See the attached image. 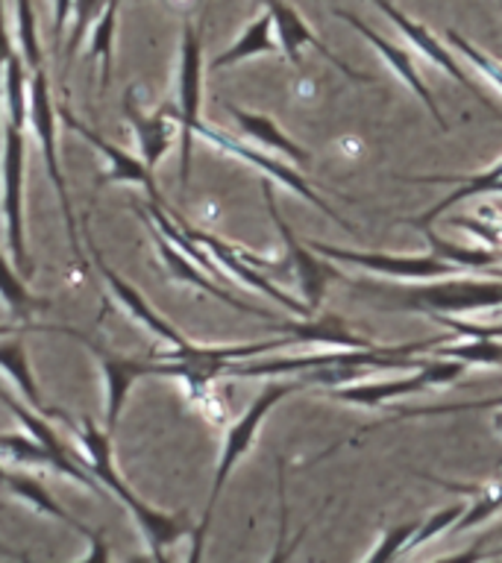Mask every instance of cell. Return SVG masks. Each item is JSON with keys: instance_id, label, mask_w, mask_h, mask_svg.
Instances as JSON below:
<instances>
[{"instance_id": "6da1fadb", "label": "cell", "mask_w": 502, "mask_h": 563, "mask_svg": "<svg viewBox=\"0 0 502 563\" xmlns=\"http://www.w3.org/2000/svg\"><path fill=\"white\" fill-rule=\"evenodd\" d=\"M51 417L62 420V426L74 434L79 461H83L88 473L95 475L100 490L114 493L121 499L123 508L130 510L132 522L139 526L141 537L148 543L150 558L165 561V549L179 543L185 534H192V519H188V514H165V510L153 508V505H148V501L139 499L130 490V484L123 482L112 461V434L109 431L95 426L91 420H74L65 411H51Z\"/></svg>"}, {"instance_id": "7a4b0ae2", "label": "cell", "mask_w": 502, "mask_h": 563, "mask_svg": "<svg viewBox=\"0 0 502 563\" xmlns=\"http://www.w3.org/2000/svg\"><path fill=\"white\" fill-rule=\"evenodd\" d=\"M350 282V279H347ZM352 290L364 297H376L382 308L391 311H414V314H476L502 306V276H449V282L432 285H391V282H350Z\"/></svg>"}, {"instance_id": "3957f363", "label": "cell", "mask_w": 502, "mask_h": 563, "mask_svg": "<svg viewBox=\"0 0 502 563\" xmlns=\"http://www.w3.org/2000/svg\"><path fill=\"white\" fill-rule=\"evenodd\" d=\"M299 387H306L303 378H294V382H271V385H264L262 394L253 399V405H250V408H247V411L227 429V438H223V446H220L218 466H215V478H211L209 501H206V508H203L200 522H197V528H194L192 561H200L203 545H206V534H209L211 517H215L220 493H223V487H227L232 470H236L238 461L250 452V446L255 443V434H259V429H262V422L268 420V413H271L273 408L285 399V396L299 390Z\"/></svg>"}, {"instance_id": "277c9868", "label": "cell", "mask_w": 502, "mask_h": 563, "mask_svg": "<svg viewBox=\"0 0 502 563\" xmlns=\"http://www.w3.org/2000/svg\"><path fill=\"white\" fill-rule=\"evenodd\" d=\"M467 364L456 358H440L435 355L426 361L423 367L408 369L405 376H391V378H370V382H350V385H335L326 387L324 396L335 399V402L356 405V408H379V405L394 402L403 396L426 394L432 387H447L456 378L465 376Z\"/></svg>"}, {"instance_id": "5b68a950", "label": "cell", "mask_w": 502, "mask_h": 563, "mask_svg": "<svg viewBox=\"0 0 502 563\" xmlns=\"http://www.w3.org/2000/svg\"><path fill=\"white\" fill-rule=\"evenodd\" d=\"M24 179H26V139L24 130L15 123H3V153H0V211H3V232H7L9 258L24 271L33 273L26 255L24 235Z\"/></svg>"}, {"instance_id": "8992f818", "label": "cell", "mask_w": 502, "mask_h": 563, "mask_svg": "<svg viewBox=\"0 0 502 563\" xmlns=\"http://www.w3.org/2000/svg\"><path fill=\"white\" fill-rule=\"evenodd\" d=\"M203 103V33L200 26L185 21L179 35V74H176V123H179V183L192 176L194 130L200 123Z\"/></svg>"}, {"instance_id": "52a82bcc", "label": "cell", "mask_w": 502, "mask_h": 563, "mask_svg": "<svg viewBox=\"0 0 502 563\" xmlns=\"http://www.w3.org/2000/svg\"><path fill=\"white\" fill-rule=\"evenodd\" d=\"M308 246L317 255H324L329 262L350 264L359 271L376 273L385 279H408V282H429V279H449L458 276L461 267L440 255H396V253H376V250H350V246L324 244V241H308Z\"/></svg>"}, {"instance_id": "ba28073f", "label": "cell", "mask_w": 502, "mask_h": 563, "mask_svg": "<svg viewBox=\"0 0 502 563\" xmlns=\"http://www.w3.org/2000/svg\"><path fill=\"white\" fill-rule=\"evenodd\" d=\"M194 139H203L206 144H211V147L223 150L227 156H236L238 162H244V165L255 167L259 174L268 176V179H273V183L285 185V188H291V191H297L299 197L306 202H312V206H317V209L324 211L326 218L332 220V223H338L341 229H347V232H356V227L352 223H347V220L338 214V211L329 206V202L320 197V194L308 185V179L299 170H294L291 165H285L282 158H273L268 156V150H259V147H250V144H244V141L232 139L229 132L218 130V126H209V123H197V130H194Z\"/></svg>"}, {"instance_id": "9c48e42d", "label": "cell", "mask_w": 502, "mask_h": 563, "mask_svg": "<svg viewBox=\"0 0 502 563\" xmlns=\"http://www.w3.org/2000/svg\"><path fill=\"white\" fill-rule=\"evenodd\" d=\"M56 106H53L51 97V82H47V74L42 70H33L30 74V126L35 132V141L42 147L44 165H47V176H51L53 188H56V197H59L62 214H65V227H68L70 246H74V255L83 258V250H79L77 238V220H74V206H70L68 197V183H65V174H62L59 165V144H56Z\"/></svg>"}, {"instance_id": "30bf717a", "label": "cell", "mask_w": 502, "mask_h": 563, "mask_svg": "<svg viewBox=\"0 0 502 563\" xmlns=\"http://www.w3.org/2000/svg\"><path fill=\"white\" fill-rule=\"evenodd\" d=\"M262 197L268 211H271L273 227L280 229L282 244H285V255H288L285 262H288V267L294 271V276H297V285L299 290H303V302L312 308V314H317V308L324 302L326 285H329V279H335V276H341V273H335L332 267L324 262V255H317L312 246L299 244L297 235H294V229L288 227V220L282 218L280 206H276V194H273V179H268V176H264L262 183Z\"/></svg>"}, {"instance_id": "8fae6325", "label": "cell", "mask_w": 502, "mask_h": 563, "mask_svg": "<svg viewBox=\"0 0 502 563\" xmlns=\"http://www.w3.org/2000/svg\"><path fill=\"white\" fill-rule=\"evenodd\" d=\"M62 334H70V338H77L83 346L95 352L97 361H100V369H103V429L112 434L118 420H121L123 402H127V394H130V387L144 376H156V361L153 358H132V355H114V352L103 350L100 343H95L86 334H79L77 329H56Z\"/></svg>"}, {"instance_id": "7c38bea8", "label": "cell", "mask_w": 502, "mask_h": 563, "mask_svg": "<svg viewBox=\"0 0 502 563\" xmlns=\"http://www.w3.org/2000/svg\"><path fill=\"white\" fill-rule=\"evenodd\" d=\"M370 3H373V7H376L379 12H382V15H385L388 21H391V24H394L396 30H400V33H403L405 42L412 44L414 51L421 53L423 59L432 62L435 68L444 70V74H447L449 79H456L458 86L467 88V91H470V95H473V97H479V103H482L484 109H488V112L496 114V106H493L491 100H488V97H484L482 91H479V86H476L473 79L467 77V70L461 68V62L456 59V51H452L449 44L440 42L438 35H432L429 30H426V26L421 24V21H414V18L405 15L403 9L396 7L394 0H370Z\"/></svg>"}, {"instance_id": "4fadbf2b", "label": "cell", "mask_w": 502, "mask_h": 563, "mask_svg": "<svg viewBox=\"0 0 502 563\" xmlns=\"http://www.w3.org/2000/svg\"><path fill=\"white\" fill-rule=\"evenodd\" d=\"M144 223H148L150 235H153V246H156L159 258H162V264H165L167 276L174 282H183V285H192V288L203 290V294H209L211 299H220V302H227L229 308H236V311H241V314H250V317H262V320H268V323H273L276 317L268 311V308H259V306H250V302H244V299L232 297L227 288H223V282H218L211 273H206L200 267V264L194 262L192 255H185L179 246L171 241L167 235H162L153 223H150L148 218H141Z\"/></svg>"}, {"instance_id": "5bb4252c", "label": "cell", "mask_w": 502, "mask_h": 563, "mask_svg": "<svg viewBox=\"0 0 502 563\" xmlns=\"http://www.w3.org/2000/svg\"><path fill=\"white\" fill-rule=\"evenodd\" d=\"M262 7L264 12L273 18V26H276V35H280V47L291 65L303 68V56H299V51H303V47H315V51L329 62V65H335V68L341 70L343 77H350L352 82H373V77H364V74H359V70H352L347 62L338 59V56H335V53L329 51L320 38H317L315 30L306 24V18L299 15L288 0H262Z\"/></svg>"}, {"instance_id": "9a60e30c", "label": "cell", "mask_w": 502, "mask_h": 563, "mask_svg": "<svg viewBox=\"0 0 502 563\" xmlns=\"http://www.w3.org/2000/svg\"><path fill=\"white\" fill-rule=\"evenodd\" d=\"M332 15L341 18V21H347V24H350L352 30H356V33H359L361 38H364V42H368L370 47H373V51L382 56V59H385V65L394 70L396 77H400V82H403V86L408 88V91H412V95L417 97L423 106H426V112L432 114V121L438 123L440 130H447V121H444V114H440V109H438V103H435V97H432L429 86L423 82L421 70H417V65H414V59H412V53L405 51V47H400V44L391 42V38H385V35H379L376 30L368 24V21H361L359 15H352V12H347V9H332Z\"/></svg>"}, {"instance_id": "2e32d148", "label": "cell", "mask_w": 502, "mask_h": 563, "mask_svg": "<svg viewBox=\"0 0 502 563\" xmlns=\"http://www.w3.org/2000/svg\"><path fill=\"white\" fill-rule=\"evenodd\" d=\"M62 118H65V123H68L70 130L77 132V135H83V139L91 144V147L100 153V156L106 158V174L100 183L109 185V183H132V185H139V188H144V191L153 197V202H162L165 206V200L159 197L156 191V179H153V170H150L148 165H144V158L139 156H132V153H127L123 147H114L112 141L103 139L100 132L91 130L88 123H83L77 118V114H70V112H59Z\"/></svg>"}, {"instance_id": "e0dca14e", "label": "cell", "mask_w": 502, "mask_h": 563, "mask_svg": "<svg viewBox=\"0 0 502 563\" xmlns=\"http://www.w3.org/2000/svg\"><path fill=\"white\" fill-rule=\"evenodd\" d=\"M91 262H95V267L100 271V276H103L106 288H109V294L114 297V302H118V306H121L123 311H127V314L141 325V329H148L153 338H159V341L167 343V346H183V343H188V338H185L174 323H167L165 317L159 314L156 308L150 306L148 299L141 297L130 282L123 279L121 273H114L112 267L103 262V255L97 253V250H91Z\"/></svg>"}, {"instance_id": "ac0fdd59", "label": "cell", "mask_w": 502, "mask_h": 563, "mask_svg": "<svg viewBox=\"0 0 502 563\" xmlns=\"http://www.w3.org/2000/svg\"><path fill=\"white\" fill-rule=\"evenodd\" d=\"M123 114L130 121L135 141H139L141 158L150 170H156V165L165 158V153L174 147V135L179 132L176 123V106H159L156 112H144L141 103H135V91H127L123 100Z\"/></svg>"}, {"instance_id": "d6986e66", "label": "cell", "mask_w": 502, "mask_h": 563, "mask_svg": "<svg viewBox=\"0 0 502 563\" xmlns=\"http://www.w3.org/2000/svg\"><path fill=\"white\" fill-rule=\"evenodd\" d=\"M396 179H403V183H414V185H456L452 191L438 200L435 206L417 214V218H408L403 220L405 227H417V229H426L432 227L435 220L449 211L456 202H465L470 197H482V194H496V185L502 183V158L500 162H493L491 167H484L482 174H470V176H396Z\"/></svg>"}, {"instance_id": "ffe728a7", "label": "cell", "mask_w": 502, "mask_h": 563, "mask_svg": "<svg viewBox=\"0 0 502 563\" xmlns=\"http://www.w3.org/2000/svg\"><path fill=\"white\" fill-rule=\"evenodd\" d=\"M0 455L7 457L9 464L24 466V470H53V473L68 475L70 482L83 484L88 490H100V484L95 482V475L88 473L86 466L79 464V461H68V457H59L56 452H51L30 431L26 434H18V431L0 434Z\"/></svg>"}, {"instance_id": "44dd1931", "label": "cell", "mask_w": 502, "mask_h": 563, "mask_svg": "<svg viewBox=\"0 0 502 563\" xmlns=\"http://www.w3.org/2000/svg\"><path fill=\"white\" fill-rule=\"evenodd\" d=\"M227 112L236 118L238 130L244 132L255 147L280 153L282 158H288L291 165H308V162H312V153H308L306 147H299L297 141H291L288 135L276 126V121H273L271 114L250 112V109H241V106L236 103H227Z\"/></svg>"}, {"instance_id": "7402d4cb", "label": "cell", "mask_w": 502, "mask_h": 563, "mask_svg": "<svg viewBox=\"0 0 502 563\" xmlns=\"http://www.w3.org/2000/svg\"><path fill=\"white\" fill-rule=\"evenodd\" d=\"M423 478H429V482L440 484V487H447V490L465 493L467 505L465 514L458 517V522L452 526L456 534H465L470 528L482 526L484 519H491L493 514H500L502 510V478L500 482H488V484H456V482H444V478H432V475L421 473Z\"/></svg>"}, {"instance_id": "603a6c76", "label": "cell", "mask_w": 502, "mask_h": 563, "mask_svg": "<svg viewBox=\"0 0 502 563\" xmlns=\"http://www.w3.org/2000/svg\"><path fill=\"white\" fill-rule=\"evenodd\" d=\"M280 35H276V26H273V18L268 12L255 18L253 24L247 26L244 33L238 35L236 42L229 44L227 51L211 59L209 68L220 70L229 68V65H238V62L253 59V56H268V53H280Z\"/></svg>"}, {"instance_id": "cb8c5ba5", "label": "cell", "mask_w": 502, "mask_h": 563, "mask_svg": "<svg viewBox=\"0 0 502 563\" xmlns=\"http://www.w3.org/2000/svg\"><path fill=\"white\" fill-rule=\"evenodd\" d=\"M3 490H9L15 499L26 501L30 508L39 510V514H44V517H53L56 522H62V526L74 528V531H79V534H91V528L83 526V522H77V519L70 517L68 510L62 508L59 501L53 499L51 490L44 487L39 478H33V475L26 473H7V484H3Z\"/></svg>"}, {"instance_id": "d4e9b609", "label": "cell", "mask_w": 502, "mask_h": 563, "mask_svg": "<svg viewBox=\"0 0 502 563\" xmlns=\"http://www.w3.org/2000/svg\"><path fill=\"white\" fill-rule=\"evenodd\" d=\"M0 373L9 376V382L15 385L18 394L24 396L26 405H33V408L42 411V394H39V385H35L33 364H30L26 346L18 338V332L0 338Z\"/></svg>"}, {"instance_id": "484cf974", "label": "cell", "mask_w": 502, "mask_h": 563, "mask_svg": "<svg viewBox=\"0 0 502 563\" xmlns=\"http://www.w3.org/2000/svg\"><path fill=\"white\" fill-rule=\"evenodd\" d=\"M123 0H106L103 12L88 30V59L100 62V86L103 91L112 82V59H114V26H118V12Z\"/></svg>"}, {"instance_id": "4316f807", "label": "cell", "mask_w": 502, "mask_h": 563, "mask_svg": "<svg viewBox=\"0 0 502 563\" xmlns=\"http://www.w3.org/2000/svg\"><path fill=\"white\" fill-rule=\"evenodd\" d=\"M0 299L9 308V314L21 323H26L35 311L47 308V299L35 297L33 290L26 288L24 276L15 271V262L3 253H0Z\"/></svg>"}, {"instance_id": "83f0119b", "label": "cell", "mask_w": 502, "mask_h": 563, "mask_svg": "<svg viewBox=\"0 0 502 563\" xmlns=\"http://www.w3.org/2000/svg\"><path fill=\"white\" fill-rule=\"evenodd\" d=\"M0 97L7 100V121L24 130L30 123V70L18 53L7 62Z\"/></svg>"}, {"instance_id": "f1b7e54d", "label": "cell", "mask_w": 502, "mask_h": 563, "mask_svg": "<svg viewBox=\"0 0 502 563\" xmlns=\"http://www.w3.org/2000/svg\"><path fill=\"white\" fill-rule=\"evenodd\" d=\"M423 238H426L432 253L458 264L461 271H491L493 264H500V250H491V246H482V250L479 246H458L452 241H444L432 227L423 229Z\"/></svg>"}, {"instance_id": "f546056e", "label": "cell", "mask_w": 502, "mask_h": 563, "mask_svg": "<svg viewBox=\"0 0 502 563\" xmlns=\"http://www.w3.org/2000/svg\"><path fill=\"white\" fill-rule=\"evenodd\" d=\"M440 358H456L461 364H479V367H502V341L500 338H465V341H444L435 346Z\"/></svg>"}, {"instance_id": "4dcf8cb0", "label": "cell", "mask_w": 502, "mask_h": 563, "mask_svg": "<svg viewBox=\"0 0 502 563\" xmlns=\"http://www.w3.org/2000/svg\"><path fill=\"white\" fill-rule=\"evenodd\" d=\"M15 44L18 56L24 59L26 70L44 68V51L39 42V24H35L33 0H15Z\"/></svg>"}, {"instance_id": "1f68e13d", "label": "cell", "mask_w": 502, "mask_h": 563, "mask_svg": "<svg viewBox=\"0 0 502 563\" xmlns=\"http://www.w3.org/2000/svg\"><path fill=\"white\" fill-rule=\"evenodd\" d=\"M444 38H447L449 47H452V51H456L458 56H461V59L476 70V74H479V77L491 82V88L496 91V95H502V62H496L493 56L479 51L470 38H465V35L456 33V30H447Z\"/></svg>"}, {"instance_id": "d6a6232c", "label": "cell", "mask_w": 502, "mask_h": 563, "mask_svg": "<svg viewBox=\"0 0 502 563\" xmlns=\"http://www.w3.org/2000/svg\"><path fill=\"white\" fill-rule=\"evenodd\" d=\"M502 408V394L488 396V399H473V402H452V405H423V408H396L388 422L394 420H417V417H444V413H467V411H491Z\"/></svg>"}, {"instance_id": "836d02e7", "label": "cell", "mask_w": 502, "mask_h": 563, "mask_svg": "<svg viewBox=\"0 0 502 563\" xmlns=\"http://www.w3.org/2000/svg\"><path fill=\"white\" fill-rule=\"evenodd\" d=\"M461 514H465V505H449V508L438 510V514H432V517H423L421 526H417V531H414V537L408 540L403 554L421 549V545H426L429 540H438L444 531H452V526H456Z\"/></svg>"}, {"instance_id": "e575fe53", "label": "cell", "mask_w": 502, "mask_h": 563, "mask_svg": "<svg viewBox=\"0 0 502 563\" xmlns=\"http://www.w3.org/2000/svg\"><path fill=\"white\" fill-rule=\"evenodd\" d=\"M103 7H106V0H74V7H70L74 24H70L68 47H65V56H68V59L77 56V51L88 38V30H91V24L97 21V15L103 12Z\"/></svg>"}, {"instance_id": "d590c367", "label": "cell", "mask_w": 502, "mask_h": 563, "mask_svg": "<svg viewBox=\"0 0 502 563\" xmlns=\"http://www.w3.org/2000/svg\"><path fill=\"white\" fill-rule=\"evenodd\" d=\"M417 526H421V519L403 522V526H394L391 531H385V534L379 537L376 549L368 554V561H391V558H400L405 552L408 540L414 537V531H417Z\"/></svg>"}, {"instance_id": "8d00e7d4", "label": "cell", "mask_w": 502, "mask_h": 563, "mask_svg": "<svg viewBox=\"0 0 502 563\" xmlns=\"http://www.w3.org/2000/svg\"><path fill=\"white\" fill-rule=\"evenodd\" d=\"M432 323L444 325L449 334H461V338H500L502 341V323H473L458 314H429Z\"/></svg>"}, {"instance_id": "74e56055", "label": "cell", "mask_w": 502, "mask_h": 563, "mask_svg": "<svg viewBox=\"0 0 502 563\" xmlns=\"http://www.w3.org/2000/svg\"><path fill=\"white\" fill-rule=\"evenodd\" d=\"M15 44H12V35H9L7 26V9H3V0H0V88H3V70H7V62L15 56Z\"/></svg>"}, {"instance_id": "f35d334b", "label": "cell", "mask_w": 502, "mask_h": 563, "mask_svg": "<svg viewBox=\"0 0 502 563\" xmlns=\"http://www.w3.org/2000/svg\"><path fill=\"white\" fill-rule=\"evenodd\" d=\"M109 558V545L103 543V534H97V531H91L88 534V552L79 558V561H106Z\"/></svg>"}, {"instance_id": "ab89813d", "label": "cell", "mask_w": 502, "mask_h": 563, "mask_svg": "<svg viewBox=\"0 0 502 563\" xmlns=\"http://www.w3.org/2000/svg\"><path fill=\"white\" fill-rule=\"evenodd\" d=\"M0 558H9V561H24V554L18 552V549H9V545L0 543Z\"/></svg>"}, {"instance_id": "60d3db41", "label": "cell", "mask_w": 502, "mask_h": 563, "mask_svg": "<svg viewBox=\"0 0 502 563\" xmlns=\"http://www.w3.org/2000/svg\"><path fill=\"white\" fill-rule=\"evenodd\" d=\"M15 332H21L18 320H15V323H0V338H3V334H15Z\"/></svg>"}, {"instance_id": "b9f144b4", "label": "cell", "mask_w": 502, "mask_h": 563, "mask_svg": "<svg viewBox=\"0 0 502 563\" xmlns=\"http://www.w3.org/2000/svg\"><path fill=\"white\" fill-rule=\"evenodd\" d=\"M493 429H496V434H502V411L493 417Z\"/></svg>"}, {"instance_id": "7bdbcfd3", "label": "cell", "mask_w": 502, "mask_h": 563, "mask_svg": "<svg viewBox=\"0 0 502 563\" xmlns=\"http://www.w3.org/2000/svg\"><path fill=\"white\" fill-rule=\"evenodd\" d=\"M7 473H9V470H3V464H0V487L7 484Z\"/></svg>"}, {"instance_id": "ee69618b", "label": "cell", "mask_w": 502, "mask_h": 563, "mask_svg": "<svg viewBox=\"0 0 502 563\" xmlns=\"http://www.w3.org/2000/svg\"><path fill=\"white\" fill-rule=\"evenodd\" d=\"M496 250H500V262H502V246H496Z\"/></svg>"}, {"instance_id": "f6af8a7d", "label": "cell", "mask_w": 502, "mask_h": 563, "mask_svg": "<svg viewBox=\"0 0 502 563\" xmlns=\"http://www.w3.org/2000/svg\"><path fill=\"white\" fill-rule=\"evenodd\" d=\"M500 9H502V0H500Z\"/></svg>"}]
</instances>
